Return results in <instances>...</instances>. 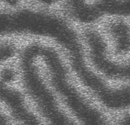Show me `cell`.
Returning a JSON list of instances; mask_svg holds the SVG:
<instances>
[{
  "mask_svg": "<svg viewBox=\"0 0 130 125\" xmlns=\"http://www.w3.org/2000/svg\"><path fill=\"white\" fill-rule=\"evenodd\" d=\"M29 33L32 36L53 40L65 50L71 68L80 83L103 106L112 111L124 110L122 87L109 86L88 66L80 39L67 20L57 14L40 11L30 22Z\"/></svg>",
  "mask_w": 130,
  "mask_h": 125,
  "instance_id": "6da1fadb",
  "label": "cell"
},
{
  "mask_svg": "<svg viewBox=\"0 0 130 125\" xmlns=\"http://www.w3.org/2000/svg\"><path fill=\"white\" fill-rule=\"evenodd\" d=\"M37 49L39 59L47 69L53 87L78 121L84 124H107L104 114L88 102L71 82L67 68L58 50L40 42H37Z\"/></svg>",
  "mask_w": 130,
  "mask_h": 125,
  "instance_id": "7a4b0ae2",
  "label": "cell"
},
{
  "mask_svg": "<svg viewBox=\"0 0 130 125\" xmlns=\"http://www.w3.org/2000/svg\"><path fill=\"white\" fill-rule=\"evenodd\" d=\"M39 59L37 42L26 45L20 55L22 81L30 99L43 118L51 124H75L60 108L53 93L47 88L40 75L37 61Z\"/></svg>",
  "mask_w": 130,
  "mask_h": 125,
  "instance_id": "3957f363",
  "label": "cell"
},
{
  "mask_svg": "<svg viewBox=\"0 0 130 125\" xmlns=\"http://www.w3.org/2000/svg\"><path fill=\"white\" fill-rule=\"evenodd\" d=\"M71 18L81 24H92L105 17H130V0H66Z\"/></svg>",
  "mask_w": 130,
  "mask_h": 125,
  "instance_id": "277c9868",
  "label": "cell"
},
{
  "mask_svg": "<svg viewBox=\"0 0 130 125\" xmlns=\"http://www.w3.org/2000/svg\"><path fill=\"white\" fill-rule=\"evenodd\" d=\"M84 37L88 47L90 60L98 71L111 79L130 80V60L119 63L109 58L107 43L96 30L87 29L84 33Z\"/></svg>",
  "mask_w": 130,
  "mask_h": 125,
  "instance_id": "5b68a950",
  "label": "cell"
},
{
  "mask_svg": "<svg viewBox=\"0 0 130 125\" xmlns=\"http://www.w3.org/2000/svg\"><path fill=\"white\" fill-rule=\"evenodd\" d=\"M0 87L1 100L7 105L14 119L25 124H40V121L37 116L27 107L25 98L21 92L2 81Z\"/></svg>",
  "mask_w": 130,
  "mask_h": 125,
  "instance_id": "8992f818",
  "label": "cell"
},
{
  "mask_svg": "<svg viewBox=\"0 0 130 125\" xmlns=\"http://www.w3.org/2000/svg\"><path fill=\"white\" fill-rule=\"evenodd\" d=\"M110 33L116 42V53L125 54L130 51V27L126 22L117 21L109 27Z\"/></svg>",
  "mask_w": 130,
  "mask_h": 125,
  "instance_id": "52a82bcc",
  "label": "cell"
},
{
  "mask_svg": "<svg viewBox=\"0 0 130 125\" xmlns=\"http://www.w3.org/2000/svg\"><path fill=\"white\" fill-rule=\"evenodd\" d=\"M16 53L15 47L10 43H2L1 45V63H4L14 57Z\"/></svg>",
  "mask_w": 130,
  "mask_h": 125,
  "instance_id": "ba28073f",
  "label": "cell"
},
{
  "mask_svg": "<svg viewBox=\"0 0 130 125\" xmlns=\"http://www.w3.org/2000/svg\"><path fill=\"white\" fill-rule=\"evenodd\" d=\"M1 81L5 83L13 82L16 79V73L14 71L10 68H6L2 70L1 73Z\"/></svg>",
  "mask_w": 130,
  "mask_h": 125,
  "instance_id": "9c48e42d",
  "label": "cell"
},
{
  "mask_svg": "<svg viewBox=\"0 0 130 125\" xmlns=\"http://www.w3.org/2000/svg\"><path fill=\"white\" fill-rule=\"evenodd\" d=\"M2 2L9 7H16L20 4V0H2Z\"/></svg>",
  "mask_w": 130,
  "mask_h": 125,
  "instance_id": "30bf717a",
  "label": "cell"
},
{
  "mask_svg": "<svg viewBox=\"0 0 130 125\" xmlns=\"http://www.w3.org/2000/svg\"><path fill=\"white\" fill-rule=\"evenodd\" d=\"M119 124H129L130 125V114H126L122 117L119 121Z\"/></svg>",
  "mask_w": 130,
  "mask_h": 125,
  "instance_id": "8fae6325",
  "label": "cell"
},
{
  "mask_svg": "<svg viewBox=\"0 0 130 125\" xmlns=\"http://www.w3.org/2000/svg\"><path fill=\"white\" fill-rule=\"evenodd\" d=\"M1 124H7L8 122L7 117H6L3 114H1Z\"/></svg>",
  "mask_w": 130,
  "mask_h": 125,
  "instance_id": "7c38bea8",
  "label": "cell"
},
{
  "mask_svg": "<svg viewBox=\"0 0 130 125\" xmlns=\"http://www.w3.org/2000/svg\"><path fill=\"white\" fill-rule=\"evenodd\" d=\"M3 12H2V14ZM2 14H1V16H2ZM0 22H1V20H0ZM0 31H1V29H0ZM1 35H2V36H4V35H3L2 34V33H1Z\"/></svg>",
  "mask_w": 130,
  "mask_h": 125,
  "instance_id": "4fadbf2b",
  "label": "cell"
},
{
  "mask_svg": "<svg viewBox=\"0 0 130 125\" xmlns=\"http://www.w3.org/2000/svg\"><path fill=\"white\" fill-rule=\"evenodd\" d=\"M31 1H36V0H31Z\"/></svg>",
  "mask_w": 130,
  "mask_h": 125,
  "instance_id": "5bb4252c",
  "label": "cell"
}]
</instances>
